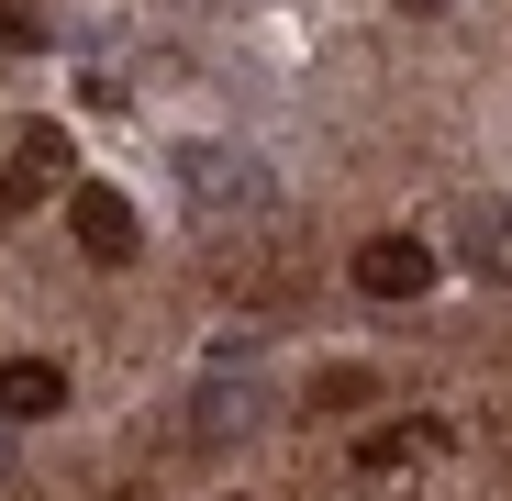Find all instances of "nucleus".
Masks as SVG:
<instances>
[{
  "mask_svg": "<svg viewBox=\"0 0 512 501\" xmlns=\"http://www.w3.org/2000/svg\"><path fill=\"white\" fill-rule=\"evenodd\" d=\"M67 234L90 245L101 268H123V257H134V201H123V190H101V179H78V190H67Z\"/></svg>",
  "mask_w": 512,
  "mask_h": 501,
  "instance_id": "nucleus-1",
  "label": "nucleus"
},
{
  "mask_svg": "<svg viewBox=\"0 0 512 501\" xmlns=\"http://www.w3.org/2000/svg\"><path fill=\"white\" fill-rule=\"evenodd\" d=\"M423 279H435V245H423V234H379V245H357V290H368V301H412Z\"/></svg>",
  "mask_w": 512,
  "mask_h": 501,
  "instance_id": "nucleus-2",
  "label": "nucleus"
},
{
  "mask_svg": "<svg viewBox=\"0 0 512 501\" xmlns=\"http://www.w3.org/2000/svg\"><path fill=\"white\" fill-rule=\"evenodd\" d=\"M56 401H67V379L45 357H0V424H45Z\"/></svg>",
  "mask_w": 512,
  "mask_h": 501,
  "instance_id": "nucleus-3",
  "label": "nucleus"
},
{
  "mask_svg": "<svg viewBox=\"0 0 512 501\" xmlns=\"http://www.w3.org/2000/svg\"><path fill=\"white\" fill-rule=\"evenodd\" d=\"M468 268L512 279V201H468Z\"/></svg>",
  "mask_w": 512,
  "mask_h": 501,
  "instance_id": "nucleus-4",
  "label": "nucleus"
},
{
  "mask_svg": "<svg viewBox=\"0 0 512 501\" xmlns=\"http://www.w3.org/2000/svg\"><path fill=\"white\" fill-rule=\"evenodd\" d=\"M0 45H34V12H12V0H0Z\"/></svg>",
  "mask_w": 512,
  "mask_h": 501,
  "instance_id": "nucleus-5",
  "label": "nucleus"
}]
</instances>
